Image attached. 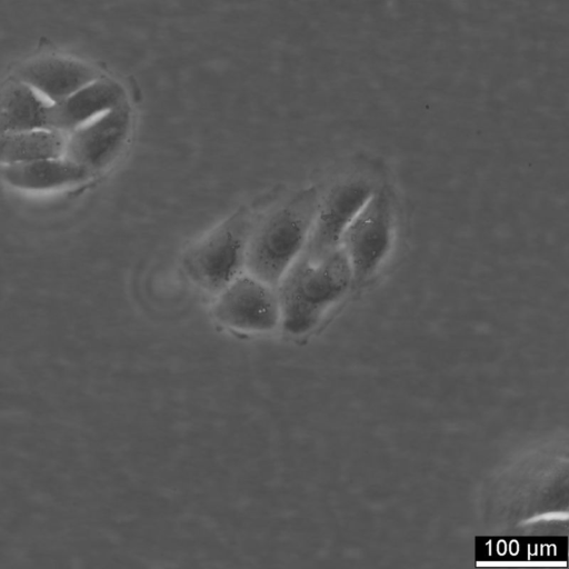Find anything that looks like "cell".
Instances as JSON below:
<instances>
[{
	"instance_id": "6da1fadb",
	"label": "cell",
	"mask_w": 569,
	"mask_h": 569,
	"mask_svg": "<svg viewBox=\"0 0 569 569\" xmlns=\"http://www.w3.org/2000/svg\"><path fill=\"white\" fill-rule=\"evenodd\" d=\"M281 327L290 336L310 331L352 287L342 248L312 259L300 253L278 283Z\"/></svg>"
},
{
	"instance_id": "7a4b0ae2",
	"label": "cell",
	"mask_w": 569,
	"mask_h": 569,
	"mask_svg": "<svg viewBox=\"0 0 569 569\" xmlns=\"http://www.w3.org/2000/svg\"><path fill=\"white\" fill-rule=\"evenodd\" d=\"M318 203L317 189H305L254 223L246 254L248 273L278 286L306 246Z\"/></svg>"
},
{
	"instance_id": "3957f363",
	"label": "cell",
	"mask_w": 569,
	"mask_h": 569,
	"mask_svg": "<svg viewBox=\"0 0 569 569\" xmlns=\"http://www.w3.org/2000/svg\"><path fill=\"white\" fill-rule=\"evenodd\" d=\"M253 226L251 213L241 209L213 228L184 252L181 266L187 278L218 295L241 274Z\"/></svg>"
},
{
	"instance_id": "277c9868",
	"label": "cell",
	"mask_w": 569,
	"mask_h": 569,
	"mask_svg": "<svg viewBox=\"0 0 569 569\" xmlns=\"http://www.w3.org/2000/svg\"><path fill=\"white\" fill-rule=\"evenodd\" d=\"M395 223L391 193L387 188L376 189L341 239L352 287L362 288L377 277L391 251Z\"/></svg>"
},
{
	"instance_id": "5b68a950",
	"label": "cell",
	"mask_w": 569,
	"mask_h": 569,
	"mask_svg": "<svg viewBox=\"0 0 569 569\" xmlns=\"http://www.w3.org/2000/svg\"><path fill=\"white\" fill-rule=\"evenodd\" d=\"M375 190L373 181L362 173L350 174L336 182L319 198L313 223L301 253L319 259L338 249L345 231Z\"/></svg>"
},
{
	"instance_id": "8992f818",
	"label": "cell",
	"mask_w": 569,
	"mask_h": 569,
	"mask_svg": "<svg viewBox=\"0 0 569 569\" xmlns=\"http://www.w3.org/2000/svg\"><path fill=\"white\" fill-rule=\"evenodd\" d=\"M272 288L250 273H241L218 293L212 307L214 319L243 333L274 330L281 323V310Z\"/></svg>"
},
{
	"instance_id": "52a82bcc",
	"label": "cell",
	"mask_w": 569,
	"mask_h": 569,
	"mask_svg": "<svg viewBox=\"0 0 569 569\" xmlns=\"http://www.w3.org/2000/svg\"><path fill=\"white\" fill-rule=\"evenodd\" d=\"M130 129L131 116L123 102L73 130L63 157L89 174L101 171L120 154Z\"/></svg>"
},
{
	"instance_id": "ba28073f",
	"label": "cell",
	"mask_w": 569,
	"mask_h": 569,
	"mask_svg": "<svg viewBox=\"0 0 569 569\" xmlns=\"http://www.w3.org/2000/svg\"><path fill=\"white\" fill-rule=\"evenodd\" d=\"M123 102V91L116 82L94 79L63 100L51 103V129L72 132Z\"/></svg>"
},
{
	"instance_id": "9c48e42d",
	"label": "cell",
	"mask_w": 569,
	"mask_h": 569,
	"mask_svg": "<svg viewBox=\"0 0 569 569\" xmlns=\"http://www.w3.org/2000/svg\"><path fill=\"white\" fill-rule=\"evenodd\" d=\"M94 79L97 74L89 66L60 57L37 59L20 72V80L50 103L63 100Z\"/></svg>"
},
{
	"instance_id": "30bf717a",
	"label": "cell",
	"mask_w": 569,
	"mask_h": 569,
	"mask_svg": "<svg viewBox=\"0 0 569 569\" xmlns=\"http://www.w3.org/2000/svg\"><path fill=\"white\" fill-rule=\"evenodd\" d=\"M2 177L22 190H51L79 183L89 173L66 157L3 166Z\"/></svg>"
},
{
	"instance_id": "8fae6325",
	"label": "cell",
	"mask_w": 569,
	"mask_h": 569,
	"mask_svg": "<svg viewBox=\"0 0 569 569\" xmlns=\"http://www.w3.org/2000/svg\"><path fill=\"white\" fill-rule=\"evenodd\" d=\"M51 103L19 80L0 93V134L33 129H51Z\"/></svg>"
},
{
	"instance_id": "7c38bea8",
	"label": "cell",
	"mask_w": 569,
	"mask_h": 569,
	"mask_svg": "<svg viewBox=\"0 0 569 569\" xmlns=\"http://www.w3.org/2000/svg\"><path fill=\"white\" fill-rule=\"evenodd\" d=\"M66 140L54 129H33L0 134V163L3 166L63 157Z\"/></svg>"
}]
</instances>
